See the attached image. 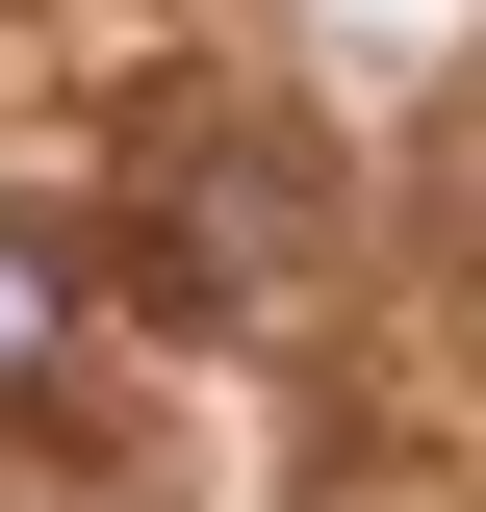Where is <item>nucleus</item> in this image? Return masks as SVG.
Instances as JSON below:
<instances>
[{
	"instance_id": "1",
	"label": "nucleus",
	"mask_w": 486,
	"mask_h": 512,
	"mask_svg": "<svg viewBox=\"0 0 486 512\" xmlns=\"http://www.w3.org/2000/svg\"><path fill=\"white\" fill-rule=\"evenodd\" d=\"M52 359H77V256H52V231H0V410H26Z\"/></svg>"
}]
</instances>
